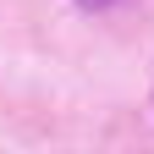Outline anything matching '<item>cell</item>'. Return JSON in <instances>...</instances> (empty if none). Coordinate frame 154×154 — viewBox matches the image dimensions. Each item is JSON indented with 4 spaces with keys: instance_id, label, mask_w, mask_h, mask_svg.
<instances>
[{
    "instance_id": "1",
    "label": "cell",
    "mask_w": 154,
    "mask_h": 154,
    "mask_svg": "<svg viewBox=\"0 0 154 154\" xmlns=\"http://www.w3.org/2000/svg\"><path fill=\"white\" fill-rule=\"evenodd\" d=\"M77 6H110V0H77Z\"/></svg>"
}]
</instances>
